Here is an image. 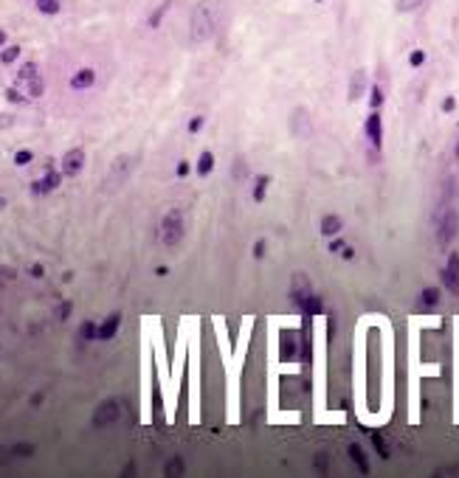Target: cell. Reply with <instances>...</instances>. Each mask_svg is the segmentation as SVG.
Segmentation results:
<instances>
[{
	"mask_svg": "<svg viewBox=\"0 0 459 478\" xmlns=\"http://www.w3.org/2000/svg\"><path fill=\"white\" fill-rule=\"evenodd\" d=\"M217 0H200L192 11V23H189V40L192 43H208L217 31Z\"/></svg>",
	"mask_w": 459,
	"mask_h": 478,
	"instance_id": "6da1fadb",
	"label": "cell"
},
{
	"mask_svg": "<svg viewBox=\"0 0 459 478\" xmlns=\"http://www.w3.org/2000/svg\"><path fill=\"white\" fill-rule=\"evenodd\" d=\"M181 239H183V214L178 211V208H172V211H166V217L161 219V242H164L166 248H175Z\"/></svg>",
	"mask_w": 459,
	"mask_h": 478,
	"instance_id": "7a4b0ae2",
	"label": "cell"
},
{
	"mask_svg": "<svg viewBox=\"0 0 459 478\" xmlns=\"http://www.w3.org/2000/svg\"><path fill=\"white\" fill-rule=\"evenodd\" d=\"M130 169H133V158H130V155H118V158L113 160L110 172H107L104 191H116L118 186H124V180L130 177Z\"/></svg>",
	"mask_w": 459,
	"mask_h": 478,
	"instance_id": "3957f363",
	"label": "cell"
},
{
	"mask_svg": "<svg viewBox=\"0 0 459 478\" xmlns=\"http://www.w3.org/2000/svg\"><path fill=\"white\" fill-rule=\"evenodd\" d=\"M17 87H23L28 96H43V79H40L37 68H34L31 62L20 68V73H17Z\"/></svg>",
	"mask_w": 459,
	"mask_h": 478,
	"instance_id": "277c9868",
	"label": "cell"
},
{
	"mask_svg": "<svg viewBox=\"0 0 459 478\" xmlns=\"http://www.w3.org/2000/svg\"><path fill=\"white\" fill-rule=\"evenodd\" d=\"M118 414H121V405H118L116 399H107V402H102L96 411H93V428L113 425V422L118 419Z\"/></svg>",
	"mask_w": 459,
	"mask_h": 478,
	"instance_id": "5b68a950",
	"label": "cell"
},
{
	"mask_svg": "<svg viewBox=\"0 0 459 478\" xmlns=\"http://www.w3.org/2000/svg\"><path fill=\"white\" fill-rule=\"evenodd\" d=\"M290 135H293V138L310 135V116H307L305 107H296V110L290 113Z\"/></svg>",
	"mask_w": 459,
	"mask_h": 478,
	"instance_id": "8992f818",
	"label": "cell"
},
{
	"mask_svg": "<svg viewBox=\"0 0 459 478\" xmlns=\"http://www.w3.org/2000/svg\"><path fill=\"white\" fill-rule=\"evenodd\" d=\"M456 228H459V217H456L454 208H448V211H445V217H443V223H439V242L448 245L451 239L456 236Z\"/></svg>",
	"mask_w": 459,
	"mask_h": 478,
	"instance_id": "52a82bcc",
	"label": "cell"
},
{
	"mask_svg": "<svg viewBox=\"0 0 459 478\" xmlns=\"http://www.w3.org/2000/svg\"><path fill=\"white\" fill-rule=\"evenodd\" d=\"M82 166H85V152H82V149H70V152L62 158V175L76 177L82 172Z\"/></svg>",
	"mask_w": 459,
	"mask_h": 478,
	"instance_id": "ba28073f",
	"label": "cell"
},
{
	"mask_svg": "<svg viewBox=\"0 0 459 478\" xmlns=\"http://www.w3.org/2000/svg\"><path fill=\"white\" fill-rule=\"evenodd\" d=\"M443 282H445V287H448L451 292H459V256L456 253H451L448 267L443 270Z\"/></svg>",
	"mask_w": 459,
	"mask_h": 478,
	"instance_id": "9c48e42d",
	"label": "cell"
},
{
	"mask_svg": "<svg viewBox=\"0 0 459 478\" xmlns=\"http://www.w3.org/2000/svg\"><path fill=\"white\" fill-rule=\"evenodd\" d=\"M118 324H121V312H113L110 318H107L104 324L99 326V335H96V338H99V340H110L113 335H116V329H118Z\"/></svg>",
	"mask_w": 459,
	"mask_h": 478,
	"instance_id": "30bf717a",
	"label": "cell"
},
{
	"mask_svg": "<svg viewBox=\"0 0 459 478\" xmlns=\"http://www.w3.org/2000/svg\"><path fill=\"white\" fill-rule=\"evenodd\" d=\"M93 79H96V73H93L91 68H85V70H79V73H74V79H70V87H74V90L91 87V85H93Z\"/></svg>",
	"mask_w": 459,
	"mask_h": 478,
	"instance_id": "8fae6325",
	"label": "cell"
},
{
	"mask_svg": "<svg viewBox=\"0 0 459 478\" xmlns=\"http://www.w3.org/2000/svg\"><path fill=\"white\" fill-rule=\"evenodd\" d=\"M59 186V172H48V175L43 177V183H34L31 191H37V194H45V191L57 189Z\"/></svg>",
	"mask_w": 459,
	"mask_h": 478,
	"instance_id": "7c38bea8",
	"label": "cell"
},
{
	"mask_svg": "<svg viewBox=\"0 0 459 478\" xmlns=\"http://www.w3.org/2000/svg\"><path fill=\"white\" fill-rule=\"evenodd\" d=\"M366 135H369V141H372L375 146H380V116H378V113H372V116H369Z\"/></svg>",
	"mask_w": 459,
	"mask_h": 478,
	"instance_id": "4fadbf2b",
	"label": "cell"
},
{
	"mask_svg": "<svg viewBox=\"0 0 459 478\" xmlns=\"http://www.w3.org/2000/svg\"><path fill=\"white\" fill-rule=\"evenodd\" d=\"M363 87H366V73H363V70H355L352 82H349V99H358V96L363 93Z\"/></svg>",
	"mask_w": 459,
	"mask_h": 478,
	"instance_id": "5bb4252c",
	"label": "cell"
},
{
	"mask_svg": "<svg viewBox=\"0 0 459 478\" xmlns=\"http://www.w3.org/2000/svg\"><path fill=\"white\" fill-rule=\"evenodd\" d=\"M231 177H234L237 183H245V177H248V163H245V158H237L234 163H231Z\"/></svg>",
	"mask_w": 459,
	"mask_h": 478,
	"instance_id": "9a60e30c",
	"label": "cell"
},
{
	"mask_svg": "<svg viewBox=\"0 0 459 478\" xmlns=\"http://www.w3.org/2000/svg\"><path fill=\"white\" fill-rule=\"evenodd\" d=\"M338 231H341V219L338 217H324L321 219V234H338Z\"/></svg>",
	"mask_w": 459,
	"mask_h": 478,
	"instance_id": "2e32d148",
	"label": "cell"
},
{
	"mask_svg": "<svg viewBox=\"0 0 459 478\" xmlns=\"http://www.w3.org/2000/svg\"><path fill=\"white\" fill-rule=\"evenodd\" d=\"M37 9L43 14H57L59 11V0H37Z\"/></svg>",
	"mask_w": 459,
	"mask_h": 478,
	"instance_id": "e0dca14e",
	"label": "cell"
},
{
	"mask_svg": "<svg viewBox=\"0 0 459 478\" xmlns=\"http://www.w3.org/2000/svg\"><path fill=\"white\" fill-rule=\"evenodd\" d=\"M211 163H214L211 152H203L200 155V163H198V175H208V172H211Z\"/></svg>",
	"mask_w": 459,
	"mask_h": 478,
	"instance_id": "ac0fdd59",
	"label": "cell"
},
{
	"mask_svg": "<svg viewBox=\"0 0 459 478\" xmlns=\"http://www.w3.org/2000/svg\"><path fill=\"white\" fill-rule=\"evenodd\" d=\"M420 6H422V0H397V11H414Z\"/></svg>",
	"mask_w": 459,
	"mask_h": 478,
	"instance_id": "d6986e66",
	"label": "cell"
},
{
	"mask_svg": "<svg viewBox=\"0 0 459 478\" xmlns=\"http://www.w3.org/2000/svg\"><path fill=\"white\" fill-rule=\"evenodd\" d=\"M79 335H82V338H85V340H91L93 335H99V329H96V326L91 324V321H85V324L79 326Z\"/></svg>",
	"mask_w": 459,
	"mask_h": 478,
	"instance_id": "ffe728a7",
	"label": "cell"
},
{
	"mask_svg": "<svg viewBox=\"0 0 459 478\" xmlns=\"http://www.w3.org/2000/svg\"><path fill=\"white\" fill-rule=\"evenodd\" d=\"M183 473V462L181 458H172L169 464H166V475H181Z\"/></svg>",
	"mask_w": 459,
	"mask_h": 478,
	"instance_id": "44dd1931",
	"label": "cell"
},
{
	"mask_svg": "<svg viewBox=\"0 0 459 478\" xmlns=\"http://www.w3.org/2000/svg\"><path fill=\"white\" fill-rule=\"evenodd\" d=\"M349 456H352L355 462H358V467H361L363 473H366V462H363V453H361V447H358V445H352V447H349Z\"/></svg>",
	"mask_w": 459,
	"mask_h": 478,
	"instance_id": "7402d4cb",
	"label": "cell"
},
{
	"mask_svg": "<svg viewBox=\"0 0 459 478\" xmlns=\"http://www.w3.org/2000/svg\"><path fill=\"white\" fill-rule=\"evenodd\" d=\"M17 57H20V48H17V45H11V48H6V51H3V57H0V59H3L6 65H9V62H14Z\"/></svg>",
	"mask_w": 459,
	"mask_h": 478,
	"instance_id": "603a6c76",
	"label": "cell"
},
{
	"mask_svg": "<svg viewBox=\"0 0 459 478\" xmlns=\"http://www.w3.org/2000/svg\"><path fill=\"white\" fill-rule=\"evenodd\" d=\"M437 298H439V296H437V290H434V287H428V290L422 292V301H426L428 307H431V304H437Z\"/></svg>",
	"mask_w": 459,
	"mask_h": 478,
	"instance_id": "cb8c5ba5",
	"label": "cell"
},
{
	"mask_svg": "<svg viewBox=\"0 0 459 478\" xmlns=\"http://www.w3.org/2000/svg\"><path fill=\"white\" fill-rule=\"evenodd\" d=\"M14 160H17L20 166H26L28 160H31V152H28V149H23V152H17V155H14Z\"/></svg>",
	"mask_w": 459,
	"mask_h": 478,
	"instance_id": "d4e9b609",
	"label": "cell"
},
{
	"mask_svg": "<svg viewBox=\"0 0 459 478\" xmlns=\"http://www.w3.org/2000/svg\"><path fill=\"white\" fill-rule=\"evenodd\" d=\"M14 453H17V456H31L34 447H31V445H17V447H14Z\"/></svg>",
	"mask_w": 459,
	"mask_h": 478,
	"instance_id": "484cf974",
	"label": "cell"
},
{
	"mask_svg": "<svg viewBox=\"0 0 459 478\" xmlns=\"http://www.w3.org/2000/svg\"><path fill=\"white\" fill-rule=\"evenodd\" d=\"M265 186H268V180L262 177V180L256 183V191H254V197H256V200H262V194H265Z\"/></svg>",
	"mask_w": 459,
	"mask_h": 478,
	"instance_id": "4316f807",
	"label": "cell"
},
{
	"mask_svg": "<svg viewBox=\"0 0 459 478\" xmlns=\"http://www.w3.org/2000/svg\"><path fill=\"white\" fill-rule=\"evenodd\" d=\"M380 99H383V96H380V90L375 87V93H372V107H378V104H380Z\"/></svg>",
	"mask_w": 459,
	"mask_h": 478,
	"instance_id": "83f0119b",
	"label": "cell"
},
{
	"mask_svg": "<svg viewBox=\"0 0 459 478\" xmlns=\"http://www.w3.org/2000/svg\"><path fill=\"white\" fill-rule=\"evenodd\" d=\"M68 312H70V304H62L59 307V318H68Z\"/></svg>",
	"mask_w": 459,
	"mask_h": 478,
	"instance_id": "f1b7e54d",
	"label": "cell"
},
{
	"mask_svg": "<svg viewBox=\"0 0 459 478\" xmlns=\"http://www.w3.org/2000/svg\"><path fill=\"white\" fill-rule=\"evenodd\" d=\"M422 62V53L417 51V53H411V65H420Z\"/></svg>",
	"mask_w": 459,
	"mask_h": 478,
	"instance_id": "f546056e",
	"label": "cell"
},
{
	"mask_svg": "<svg viewBox=\"0 0 459 478\" xmlns=\"http://www.w3.org/2000/svg\"><path fill=\"white\" fill-rule=\"evenodd\" d=\"M3 208H6V197L0 194V211H3Z\"/></svg>",
	"mask_w": 459,
	"mask_h": 478,
	"instance_id": "4dcf8cb0",
	"label": "cell"
},
{
	"mask_svg": "<svg viewBox=\"0 0 459 478\" xmlns=\"http://www.w3.org/2000/svg\"><path fill=\"white\" fill-rule=\"evenodd\" d=\"M3 43H6V34H3V31H0V45H3Z\"/></svg>",
	"mask_w": 459,
	"mask_h": 478,
	"instance_id": "1f68e13d",
	"label": "cell"
}]
</instances>
